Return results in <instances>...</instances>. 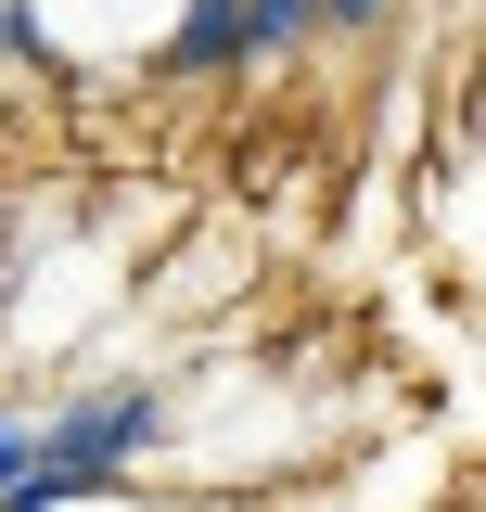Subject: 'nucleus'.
<instances>
[{"instance_id": "nucleus-1", "label": "nucleus", "mask_w": 486, "mask_h": 512, "mask_svg": "<svg viewBox=\"0 0 486 512\" xmlns=\"http://www.w3.org/2000/svg\"><path fill=\"white\" fill-rule=\"evenodd\" d=\"M0 512H486V0H0Z\"/></svg>"}]
</instances>
